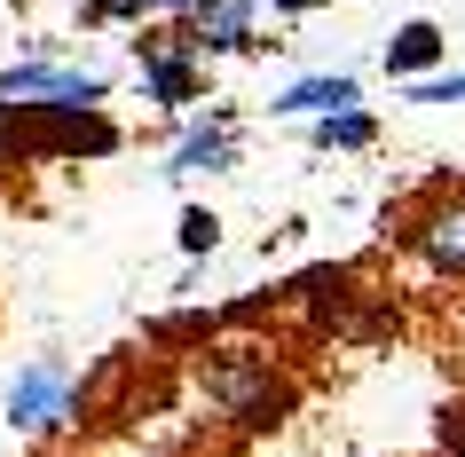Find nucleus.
<instances>
[{
	"label": "nucleus",
	"instance_id": "nucleus-13",
	"mask_svg": "<svg viewBox=\"0 0 465 457\" xmlns=\"http://www.w3.org/2000/svg\"><path fill=\"white\" fill-rule=\"evenodd\" d=\"M150 0H87V8H79V16H103V25H119V16H143Z\"/></svg>",
	"mask_w": 465,
	"mask_h": 457
},
{
	"label": "nucleus",
	"instance_id": "nucleus-1",
	"mask_svg": "<svg viewBox=\"0 0 465 457\" xmlns=\"http://www.w3.org/2000/svg\"><path fill=\"white\" fill-rule=\"evenodd\" d=\"M197 386H205V402H213L221 418H237V426H276V418L292 410V379H276L261 355H213L197 371Z\"/></svg>",
	"mask_w": 465,
	"mask_h": 457
},
{
	"label": "nucleus",
	"instance_id": "nucleus-2",
	"mask_svg": "<svg viewBox=\"0 0 465 457\" xmlns=\"http://www.w3.org/2000/svg\"><path fill=\"white\" fill-rule=\"evenodd\" d=\"M103 95H111L103 72H72V64H48V55H25V64L0 72V103H16V111H95Z\"/></svg>",
	"mask_w": 465,
	"mask_h": 457
},
{
	"label": "nucleus",
	"instance_id": "nucleus-11",
	"mask_svg": "<svg viewBox=\"0 0 465 457\" xmlns=\"http://www.w3.org/2000/svg\"><path fill=\"white\" fill-rule=\"evenodd\" d=\"M221 244V221L205 214V205H190V214H182V253H213Z\"/></svg>",
	"mask_w": 465,
	"mask_h": 457
},
{
	"label": "nucleus",
	"instance_id": "nucleus-8",
	"mask_svg": "<svg viewBox=\"0 0 465 457\" xmlns=\"http://www.w3.org/2000/svg\"><path fill=\"white\" fill-rule=\"evenodd\" d=\"M441 48H450V40H441V25H426V16H418V25H402L387 40V72L394 79H426L441 64Z\"/></svg>",
	"mask_w": 465,
	"mask_h": 457
},
{
	"label": "nucleus",
	"instance_id": "nucleus-7",
	"mask_svg": "<svg viewBox=\"0 0 465 457\" xmlns=\"http://www.w3.org/2000/svg\"><path fill=\"white\" fill-rule=\"evenodd\" d=\"M221 166H237V119H229V111H213V126H190V134L173 143L166 174H221Z\"/></svg>",
	"mask_w": 465,
	"mask_h": 457
},
{
	"label": "nucleus",
	"instance_id": "nucleus-12",
	"mask_svg": "<svg viewBox=\"0 0 465 457\" xmlns=\"http://www.w3.org/2000/svg\"><path fill=\"white\" fill-rule=\"evenodd\" d=\"M411 103H465V72H441V79H411Z\"/></svg>",
	"mask_w": 465,
	"mask_h": 457
},
{
	"label": "nucleus",
	"instance_id": "nucleus-10",
	"mask_svg": "<svg viewBox=\"0 0 465 457\" xmlns=\"http://www.w3.org/2000/svg\"><path fill=\"white\" fill-rule=\"evenodd\" d=\"M308 134H316L323 150H363L371 134H379V119H371V111H323V119H308Z\"/></svg>",
	"mask_w": 465,
	"mask_h": 457
},
{
	"label": "nucleus",
	"instance_id": "nucleus-14",
	"mask_svg": "<svg viewBox=\"0 0 465 457\" xmlns=\"http://www.w3.org/2000/svg\"><path fill=\"white\" fill-rule=\"evenodd\" d=\"M150 8H166V16H190L197 0H150Z\"/></svg>",
	"mask_w": 465,
	"mask_h": 457
},
{
	"label": "nucleus",
	"instance_id": "nucleus-9",
	"mask_svg": "<svg viewBox=\"0 0 465 457\" xmlns=\"http://www.w3.org/2000/svg\"><path fill=\"white\" fill-rule=\"evenodd\" d=\"M143 87L158 103H197V55H143Z\"/></svg>",
	"mask_w": 465,
	"mask_h": 457
},
{
	"label": "nucleus",
	"instance_id": "nucleus-5",
	"mask_svg": "<svg viewBox=\"0 0 465 457\" xmlns=\"http://www.w3.org/2000/svg\"><path fill=\"white\" fill-rule=\"evenodd\" d=\"M252 40V0H197L190 8V55H245Z\"/></svg>",
	"mask_w": 465,
	"mask_h": 457
},
{
	"label": "nucleus",
	"instance_id": "nucleus-4",
	"mask_svg": "<svg viewBox=\"0 0 465 457\" xmlns=\"http://www.w3.org/2000/svg\"><path fill=\"white\" fill-rule=\"evenodd\" d=\"M411 244H418V261H426V268L465 276V197H434V205L411 221Z\"/></svg>",
	"mask_w": 465,
	"mask_h": 457
},
{
	"label": "nucleus",
	"instance_id": "nucleus-6",
	"mask_svg": "<svg viewBox=\"0 0 465 457\" xmlns=\"http://www.w3.org/2000/svg\"><path fill=\"white\" fill-rule=\"evenodd\" d=\"M355 103H363V79L355 72H316V79H292L269 111L276 119H323V111H355Z\"/></svg>",
	"mask_w": 465,
	"mask_h": 457
},
{
	"label": "nucleus",
	"instance_id": "nucleus-15",
	"mask_svg": "<svg viewBox=\"0 0 465 457\" xmlns=\"http://www.w3.org/2000/svg\"><path fill=\"white\" fill-rule=\"evenodd\" d=\"M276 8H316V0H276Z\"/></svg>",
	"mask_w": 465,
	"mask_h": 457
},
{
	"label": "nucleus",
	"instance_id": "nucleus-3",
	"mask_svg": "<svg viewBox=\"0 0 465 457\" xmlns=\"http://www.w3.org/2000/svg\"><path fill=\"white\" fill-rule=\"evenodd\" d=\"M72 402H79V394H72V371H64L55 355H40V363L16 371V386H8V426L40 433V426H55Z\"/></svg>",
	"mask_w": 465,
	"mask_h": 457
}]
</instances>
